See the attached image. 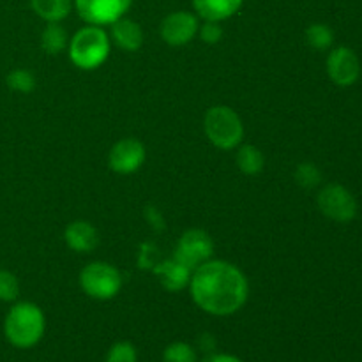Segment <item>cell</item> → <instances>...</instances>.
<instances>
[{"mask_svg": "<svg viewBox=\"0 0 362 362\" xmlns=\"http://www.w3.org/2000/svg\"><path fill=\"white\" fill-rule=\"evenodd\" d=\"M189 296L204 313L230 317L250 299V283L237 265L226 260H207L198 265L189 279Z\"/></svg>", "mask_w": 362, "mask_h": 362, "instance_id": "1", "label": "cell"}, {"mask_svg": "<svg viewBox=\"0 0 362 362\" xmlns=\"http://www.w3.org/2000/svg\"><path fill=\"white\" fill-rule=\"evenodd\" d=\"M45 313L30 300L14 303L4 318V336L14 349H34L45 336Z\"/></svg>", "mask_w": 362, "mask_h": 362, "instance_id": "2", "label": "cell"}, {"mask_svg": "<svg viewBox=\"0 0 362 362\" xmlns=\"http://www.w3.org/2000/svg\"><path fill=\"white\" fill-rule=\"evenodd\" d=\"M112 39L108 32L98 25H85L69 39L67 52L78 69L94 71L108 60Z\"/></svg>", "mask_w": 362, "mask_h": 362, "instance_id": "3", "label": "cell"}, {"mask_svg": "<svg viewBox=\"0 0 362 362\" xmlns=\"http://www.w3.org/2000/svg\"><path fill=\"white\" fill-rule=\"evenodd\" d=\"M204 131L219 151H235L244 140V124L239 113L226 105H216L205 112Z\"/></svg>", "mask_w": 362, "mask_h": 362, "instance_id": "4", "label": "cell"}, {"mask_svg": "<svg viewBox=\"0 0 362 362\" xmlns=\"http://www.w3.org/2000/svg\"><path fill=\"white\" fill-rule=\"evenodd\" d=\"M124 279L119 269L108 262H90L80 272V286L94 300H110L122 290Z\"/></svg>", "mask_w": 362, "mask_h": 362, "instance_id": "5", "label": "cell"}, {"mask_svg": "<svg viewBox=\"0 0 362 362\" xmlns=\"http://www.w3.org/2000/svg\"><path fill=\"white\" fill-rule=\"evenodd\" d=\"M317 205L322 214L334 223H350L357 218L359 205L349 187L329 182L318 191Z\"/></svg>", "mask_w": 362, "mask_h": 362, "instance_id": "6", "label": "cell"}, {"mask_svg": "<svg viewBox=\"0 0 362 362\" xmlns=\"http://www.w3.org/2000/svg\"><path fill=\"white\" fill-rule=\"evenodd\" d=\"M212 255H214L212 237L200 228H191L184 232L177 240L175 251H173V258L187 265L191 271L211 260Z\"/></svg>", "mask_w": 362, "mask_h": 362, "instance_id": "7", "label": "cell"}, {"mask_svg": "<svg viewBox=\"0 0 362 362\" xmlns=\"http://www.w3.org/2000/svg\"><path fill=\"white\" fill-rule=\"evenodd\" d=\"M73 4L85 23L105 27L126 16L133 0H73Z\"/></svg>", "mask_w": 362, "mask_h": 362, "instance_id": "8", "label": "cell"}, {"mask_svg": "<svg viewBox=\"0 0 362 362\" xmlns=\"http://www.w3.org/2000/svg\"><path fill=\"white\" fill-rule=\"evenodd\" d=\"M200 18L191 11H173L159 25L161 39L170 46H186L198 35Z\"/></svg>", "mask_w": 362, "mask_h": 362, "instance_id": "9", "label": "cell"}, {"mask_svg": "<svg viewBox=\"0 0 362 362\" xmlns=\"http://www.w3.org/2000/svg\"><path fill=\"white\" fill-rule=\"evenodd\" d=\"M327 74L338 87H352L361 78V60L349 46H336L327 55Z\"/></svg>", "mask_w": 362, "mask_h": 362, "instance_id": "10", "label": "cell"}, {"mask_svg": "<svg viewBox=\"0 0 362 362\" xmlns=\"http://www.w3.org/2000/svg\"><path fill=\"white\" fill-rule=\"evenodd\" d=\"M147 152L136 138H122L112 147L108 154V166L119 175H131L144 166Z\"/></svg>", "mask_w": 362, "mask_h": 362, "instance_id": "11", "label": "cell"}, {"mask_svg": "<svg viewBox=\"0 0 362 362\" xmlns=\"http://www.w3.org/2000/svg\"><path fill=\"white\" fill-rule=\"evenodd\" d=\"M154 274L158 276L159 283H161V286L166 292L175 293L187 288L193 271H191L187 265H184L182 262H179L177 258L172 257L168 258V260L161 262L159 265H156Z\"/></svg>", "mask_w": 362, "mask_h": 362, "instance_id": "12", "label": "cell"}, {"mask_svg": "<svg viewBox=\"0 0 362 362\" xmlns=\"http://www.w3.org/2000/svg\"><path fill=\"white\" fill-rule=\"evenodd\" d=\"M64 240L67 246L74 251V253H90L98 247L99 244V233L94 225L88 221H76L69 223L64 230Z\"/></svg>", "mask_w": 362, "mask_h": 362, "instance_id": "13", "label": "cell"}, {"mask_svg": "<svg viewBox=\"0 0 362 362\" xmlns=\"http://www.w3.org/2000/svg\"><path fill=\"white\" fill-rule=\"evenodd\" d=\"M112 30H110V39L119 46L124 52H138L144 45V30H141L140 23H136L131 18H119L117 21H113Z\"/></svg>", "mask_w": 362, "mask_h": 362, "instance_id": "14", "label": "cell"}, {"mask_svg": "<svg viewBox=\"0 0 362 362\" xmlns=\"http://www.w3.org/2000/svg\"><path fill=\"white\" fill-rule=\"evenodd\" d=\"M194 14L204 21H225L235 16L244 0H191Z\"/></svg>", "mask_w": 362, "mask_h": 362, "instance_id": "15", "label": "cell"}, {"mask_svg": "<svg viewBox=\"0 0 362 362\" xmlns=\"http://www.w3.org/2000/svg\"><path fill=\"white\" fill-rule=\"evenodd\" d=\"M30 7L46 23H60L69 16L73 0H30Z\"/></svg>", "mask_w": 362, "mask_h": 362, "instance_id": "16", "label": "cell"}, {"mask_svg": "<svg viewBox=\"0 0 362 362\" xmlns=\"http://www.w3.org/2000/svg\"><path fill=\"white\" fill-rule=\"evenodd\" d=\"M237 168L244 173V175H258V173L264 172L265 168V156L262 154V151L255 145H239L237 147Z\"/></svg>", "mask_w": 362, "mask_h": 362, "instance_id": "17", "label": "cell"}, {"mask_svg": "<svg viewBox=\"0 0 362 362\" xmlns=\"http://www.w3.org/2000/svg\"><path fill=\"white\" fill-rule=\"evenodd\" d=\"M69 45L66 28L60 23H48L41 34V48L48 55H59Z\"/></svg>", "mask_w": 362, "mask_h": 362, "instance_id": "18", "label": "cell"}, {"mask_svg": "<svg viewBox=\"0 0 362 362\" xmlns=\"http://www.w3.org/2000/svg\"><path fill=\"white\" fill-rule=\"evenodd\" d=\"M306 42L313 49H318V52H324V49H329L334 42V32L329 25L325 23H311L310 27L306 28Z\"/></svg>", "mask_w": 362, "mask_h": 362, "instance_id": "19", "label": "cell"}, {"mask_svg": "<svg viewBox=\"0 0 362 362\" xmlns=\"http://www.w3.org/2000/svg\"><path fill=\"white\" fill-rule=\"evenodd\" d=\"M6 83L11 90L20 92V94H30V92L35 90L37 81H35V76L30 71L18 67V69H13L7 74Z\"/></svg>", "mask_w": 362, "mask_h": 362, "instance_id": "20", "label": "cell"}, {"mask_svg": "<svg viewBox=\"0 0 362 362\" xmlns=\"http://www.w3.org/2000/svg\"><path fill=\"white\" fill-rule=\"evenodd\" d=\"M163 362H198L197 350L186 341H173L163 350Z\"/></svg>", "mask_w": 362, "mask_h": 362, "instance_id": "21", "label": "cell"}, {"mask_svg": "<svg viewBox=\"0 0 362 362\" xmlns=\"http://www.w3.org/2000/svg\"><path fill=\"white\" fill-rule=\"evenodd\" d=\"M296 182L299 184L304 189H311V187H317L322 182V172L318 170L317 165L313 163H300L296 168Z\"/></svg>", "mask_w": 362, "mask_h": 362, "instance_id": "22", "label": "cell"}, {"mask_svg": "<svg viewBox=\"0 0 362 362\" xmlns=\"http://www.w3.org/2000/svg\"><path fill=\"white\" fill-rule=\"evenodd\" d=\"M20 296V281L11 271L0 269V303H16Z\"/></svg>", "mask_w": 362, "mask_h": 362, "instance_id": "23", "label": "cell"}, {"mask_svg": "<svg viewBox=\"0 0 362 362\" xmlns=\"http://www.w3.org/2000/svg\"><path fill=\"white\" fill-rule=\"evenodd\" d=\"M105 362H138V350L131 341H117L106 354Z\"/></svg>", "mask_w": 362, "mask_h": 362, "instance_id": "24", "label": "cell"}, {"mask_svg": "<svg viewBox=\"0 0 362 362\" xmlns=\"http://www.w3.org/2000/svg\"><path fill=\"white\" fill-rule=\"evenodd\" d=\"M198 35L205 45H218L223 37V27L219 21H204L198 28Z\"/></svg>", "mask_w": 362, "mask_h": 362, "instance_id": "25", "label": "cell"}, {"mask_svg": "<svg viewBox=\"0 0 362 362\" xmlns=\"http://www.w3.org/2000/svg\"><path fill=\"white\" fill-rule=\"evenodd\" d=\"M202 362H244L240 357L233 356V354H207Z\"/></svg>", "mask_w": 362, "mask_h": 362, "instance_id": "26", "label": "cell"}]
</instances>
